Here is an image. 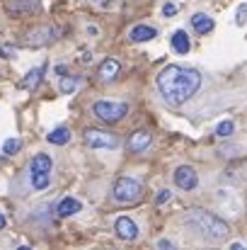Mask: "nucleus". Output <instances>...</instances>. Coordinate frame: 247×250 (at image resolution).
<instances>
[{
  "mask_svg": "<svg viewBox=\"0 0 247 250\" xmlns=\"http://www.w3.org/2000/svg\"><path fill=\"white\" fill-rule=\"evenodd\" d=\"M201 87V73L191 66H167L158 76V90L174 107L187 102Z\"/></svg>",
  "mask_w": 247,
  "mask_h": 250,
  "instance_id": "1",
  "label": "nucleus"
},
{
  "mask_svg": "<svg viewBox=\"0 0 247 250\" xmlns=\"http://www.w3.org/2000/svg\"><path fill=\"white\" fill-rule=\"evenodd\" d=\"M184 221H187L191 229H196L199 233H204L206 238H228V236H230L228 224H226L223 219H218V216L204 211V209H191V211H187Z\"/></svg>",
  "mask_w": 247,
  "mask_h": 250,
  "instance_id": "2",
  "label": "nucleus"
},
{
  "mask_svg": "<svg viewBox=\"0 0 247 250\" xmlns=\"http://www.w3.org/2000/svg\"><path fill=\"white\" fill-rule=\"evenodd\" d=\"M143 197V185L133 177H119L114 185V199L121 204H136Z\"/></svg>",
  "mask_w": 247,
  "mask_h": 250,
  "instance_id": "3",
  "label": "nucleus"
},
{
  "mask_svg": "<svg viewBox=\"0 0 247 250\" xmlns=\"http://www.w3.org/2000/svg\"><path fill=\"white\" fill-rule=\"evenodd\" d=\"M92 112H95V117H97V119L114 124V122H119V119H124V117H126L129 107H126L124 102H114V100H97V102H95V107H92Z\"/></svg>",
  "mask_w": 247,
  "mask_h": 250,
  "instance_id": "4",
  "label": "nucleus"
},
{
  "mask_svg": "<svg viewBox=\"0 0 247 250\" xmlns=\"http://www.w3.org/2000/svg\"><path fill=\"white\" fill-rule=\"evenodd\" d=\"M58 37H61V29H58V27H34V29H29V32L24 34V44L39 49V46H44V44L56 42Z\"/></svg>",
  "mask_w": 247,
  "mask_h": 250,
  "instance_id": "5",
  "label": "nucleus"
},
{
  "mask_svg": "<svg viewBox=\"0 0 247 250\" xmlns=\"http://www.w3.org/2000/svg\"><path fill=\"white\" fill-rule=\"evenodd\" d=\"M85 144L90 148H116L119 139L114 134H107V131H99V129H87L85 131Z\"/></svg>",
  "mask_w": 247,
  "mask_h": 250,
  "instance_id": "6",
  "label": "nucleus"
},
{
  "mask_svg": "<svg viewBox=\"0 0 247 250\" xmlns=\"http://www.w3.org/2000/svg\"><path fill=\"white\" fill-rule=\"evenodd\" d=\"M174 182L182 187V189H194L196 185H199V177H196V172H194V167L189 166H179L174 170Z\"/></svg>",
  "mask_w": 247,
  "mask_h": 250,
  "instance_id": "7",
  "label": "nucleus"
},
{
  "mask_svg": "<svg viewBox=\"0 0 247 250\" xmlns=\"http://www.w3.org/2000/svg\"><path fill=\"white\" fill-rule=\"evenodd\" d=\"M114 229H116V233H119L124 241H133V238L138 236V226H136L133 219H129V216H119V219L114 221Z\"/></svg>",
  "mask_w": 247,
  "mask_h": 250,
  "instance_id": "8",
  "label": "nucleus"
},
{
  "mask_svg": "<svg viewBox=\"0 0 247 250\" xmlns=\"http://www.w3.org/2000/svg\"><path fill=\"white\" fill-rule=\"evenodd\" d=\"M151 134L148 131H133L131 136H129V151L131 153H143V151H148V146H151Z\"/></svg>",
  "mask_w": 247,
  "mask_h": 250,
  "instance_id": "9",
  "label": "nucleus"
},
{
  "mask_svg": "<svg viewBox=\"0 0 247 250\" xmlns=\"http://www.w3.org/2000/svg\"><path fill=\"white\" fill-rule=\"evenodd\" d=\"M158 37V32H155V27H151V24H136V27H131V32H129V39L131 42H151V39H155Z\"/></svg>",
  "mask_w": 247,
  "mask_h": 250,
  "instance_id": "10",
  "label": "nucleus"
},
{
  "mask_svg": "<svg viewBox=\"0 0 247 250\" xmlns=\"http://www.w3.org/2000/svg\"><path fill=\"white\" fill-rule=\"evenodd\" d=\"M82 209V204L76 199V197H63L61 202H58V207H56V214L63 219V216H73V214H78Z\"/></svg>",
  "mask_w": 247,
  "mask_h": 250,
  "instance_id": "11",
  "label": "nucleus"
},
{
  "mask_svg": "<svg viewBox=\"0 0 247 250\" xmlns=\"http://www.w3.org/2000/svg\"><path fill=\"white\" fill-rule=\"evenodd\" d=\"M29 172L32 175H49L51 172V158L46 153H37L29 163Z\"/></svg>",
  "mask_w": 247,
  "mask_h": 250,
  "instance_id": "12",
  "label": "nucleus"
},
{
  "mask_svg": "<svg viewBox=\"0 0 247 250\" xmlns=\"http://www.w3.org/2000/svg\"><path fill=\"white\" fill-rule=\"evenodd\" d=\"M191 27L199 32V34H209L211 29H213V20L209 17V15H204V12H196V15H191Z\"/></svg>",
  "mask_w": 247,
  "mask_h": 250,
  "instance_id": "13",
  "label": "nucleus"
},
{
  "mask_svg": "<svg viewBox=\"0 0 247 250\" xmlns=\"http://www.w3.org/2000/svg\"><path fill=\"white\" fill-rule=\"evenodd\" d=\"M119 71H121V63H119L116 59H107V61L102 63V68H99V78H102L104 83H107V81H114Z\"/></svg>",
  "mask_w": 247,
  "mask_h": 250,
  "instance_id": "14",
  "label": "nucleus"
},
{
  "mask_svg": "<svg viewBox=\"0 0 247 250\" xmlns=\"http://www.w3.org/2000/svg\"><path fill=\"white\" fill-rule=\"evenodd\" d=\"M41 81H44V66H37V68H32V71L24 76L22 87H24V90H34V87H39Z\"/></svg>",
  "mask_w": 247,
  "mask_h": 250,
  "instance_id": "15",
  "label": "nucleus"
},
{
  "mask_svg": "<svg viewBox=\"0 0 247 250\" xmlns=\"http://www.w3.org/2000/svg\"><path fill=\"white\" fill-rule=\"evenodd\" d=\"M170 44H172V49H174L177 54H187V51H189V37H187V32H184V29L174 32L172 39H170Z\"/></svg>",
  "mask_w": 247,
  "mask_h": 250,
  "instance_id": "16",
  "label": "nucleus"
},
{
  "mask_svg": "<svg viewBox=\"0 0 247 250\" xmlns=\"http://www.w3.org/2000/svg\"><path fill=\"white\" fill-rule=\"evenodd\" d=\"M49 141H51V144L63 146V144H68V141H71V131H68L66 126H58V129H54V131L49 134Z\"/></svg>",
  "mask_w": 247,
  "mask_h": 250,
  "instance_id": "17",
  "label": "nucleus"
},
{
  "mask_svg": "<svg viewBox=\"0 0 247 250\" xmlns=\"http://www.w3.org/2000/svg\"><path fill=\"white\" fill-rule=\"evenodd\" d=\"M78 85H82V78H78V76H76V78L63 76L58 87H61V92H66V95H68V92H76V90H78Z\"/></svg>",
  "mask_w": 247,
  "mask_h": 250,
  "instance_id": "18",
  "label": "nucleus"
},
{
  "mask_svg": "<svg viewBox=\"0 0 247 250\" xmlns=\"http://www.w3.org/2000/svg\"><path fill=\"white\" fill-rule=\"evenodd\" d=\"M233 131H235V124H233V122H221V124L216 126V134H218V136H230Z\"/></svg>",
  "mask_w": 247,
  "mask_h": 250,
  "instance_id": "19",
  "label": "nucleus"
},
{
  "mask_svg": "<svg viewBox=\"0 0 247 250\" xmlns=\"http://www.w3.org/2000/svg\"><path fill=\"white\" fill-rule=\"evenodd\" d=\"M32 187L34 189H46L49 187V175H32Z\"/></svg>",
  "mask_w": 247,
  "mask_h": 250,
  "instance_id": "20",
  "label": "nucleus"
},
{
  "mask_svg": "<svg viewBox=\"0 0 247 250\" xmlns=\"http://www.w3.org/2000/svg\"><path fill=\"white\" fill-rule=\"evenodd\" d=\"M2 151H5L7 156H15V153L19 151V141H17V139H7V141L2 144Z\"/></svg>",
  "mask_w": 247,
  "mask_h": 250,
  "instance_id": "21",
  "label": "nucleus"
},
{
  "mask_svg": "<svg viewBox=\"0 0 247 250\" xmlns=\"http://www.w3.org/2000/svg\"><path fill=\"white\" fill-rule=\"evenodd\" d=\"M235 22H238L240 27L247 22V5H240V7H238V12H235Z\"/></svg>",
  "mask_w": 247,
  "mask_h": 250,
  "instance_id": "22",
  "label": "nucleus"
},
{
  "mask_svg": "<svg viewBox=\"0 0 247 250\" xmlns=\"http://www.w3.org/2000/svg\"><path fill=\"white\" fill-rule=\"evenodd\" d=\"M158 250H179V248H177V246H174L172 241H167V238H160V241H158Z\"/></svg>",
  "mask_w": 247,
  "mask_h": 250,
  "instance_id": "23",
  "label": "nucleus"
},
{
  "mask_svg": "<svg viewBox=\"0 0 247 250\" xmlns=\"http://www.w3.org/2000/svg\"><path fill=\"white\" fill-rule=\"evenodd\" d=\"M163 15H165V17H174V15H177V7H174L172 2H165V7H163Z\"/></svg>",
  "mask_w": 247,
  "mask_h": 250,
  "instance_id": "24",
  "label": "nucleus"
},
{
  "mask_svg": "<svg viewBox=\"0 0 247 250\" xmlns=\"http://www.w3.org/2000/svg\"><path fill=\"white\" fill-rule=\"evenodd\" d=\"M167 199H170V192H167V189L158 192V197H155V202H158V204H163V202H167Z\"/></svg>",
  "mask_w": 247,
  "mask_h": 250,
  "instance_id": "25",
  "label": "nucleus"
},
{
  "mask_svg": "<svg viewBox=\"0 0 247 250\" xmlns=\"http://www.w3.org/2000/svg\"><path fill=\"white\" fill-rule=\"evenodd\" d=\"M0 56H12V46H2L0 49Z\"/></svg>",
  "mask_w": 247,
  "mask_h": 250,
  "instance_id": "26",
  "label": "nucleus"
},
{
  "mask_svg": "<svg viewBox=\"0 0 247 250\" xmlns=\"http://www.w3.org/2000/svg\"><path fill=\"white\" fill-rule=\"evenodd\" d=\"M230 250H247V248L243 246V243H233V246H230Z\"/></svg>",
  "mask_w": 247,
  "mask_h": 250,
  "instance_id": "27",
  "label": "nucleus"
},
{
  "mask_svg": "<svg viewBox=\"0 0 247 250\" xmlns=\"http://www.w3.org/2000/svg\"><path fill=\"white\" fill-rule=\"evenodd\" d=\"M2 226H5V216L0 214V229H2Z\"/></svg>",
  "mask_w": 247,
  "mask_h": 250,
  "instance_id": "28",
  "label": "nucleus"
},
{
  "mask_svg": "<svg viewBox=\"0 0 247 250\" xmlns=\"http://www.w3.org/2000/svg\"><path fill=\"white\" fill-rule=\"evenodd\" d=\"M17 250H32V248H27V246H22V248H17Z\"/></svg>",
  "mask_w": 247,
  "mask_h": 250,
  "instance_id": "29",
  "label": "nucleus"
}]
</instances>
